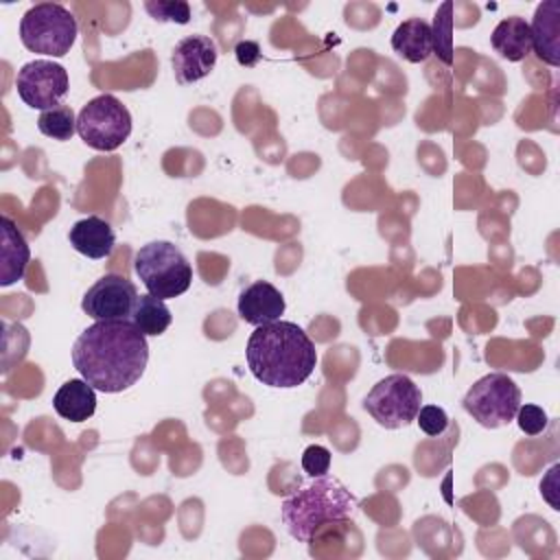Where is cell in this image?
Masks as SVG:
<instances>
[{
  "label": "cell",
  "instance_id": "16",
  "mask_svg": "<svg viewBox=\"0 0 560 560\" xmlns=\"http://www.w3.org/2000/svg\"><path fill=\"white\" fill-rule=\"evenodd\" d=\"M392 48L409 63H422L433 55L431 24L422 18L400 22L392 35Z\"/></svg>",
  "mask_w": 560,
  "mask_h": 560
},
{
  "label": "cell",
  "instance_id": "2",
  "mask_svg": "<svg viewBox=\"0 0 560 560\" xmlns=\"http://www.w3.org/2000/svg\"><path fill=\"white\" fill-rule=\"evenodd\" d=\"M252 376L267 385L291 389L302 385L317 365V350L311 337L293 322L278 319L258 326L245 346Z\"/></svg>",
  "mask_w": 560,
  "mask_h": 560
},
{
  "label": "cell",
  "instance_id": "19",
  "mask_svg": "<svg viewBox=\"0 0 560 560\" xmlns=\"http://www.w3.org/2000/svg\"><path fill=\"white\" fill-rule=\"evenodd\" d=\"M129 322L144 337H158L171 326L173 315H171V308L166 306L164 300H160L151 293H144V295H138V302L133 306V313H131Z\"/></svg>",
  "mask_w": 560,
  "mask_h": 560
},
{
  "label": "cell",
  "instance_id": "26",
  "mask_svg": "<svg viewBox=\"0 0 560 560\" xmlns=\"http://www.w3.org/2000/svg\"><path fill=\"white\" fill-rule=\"evenodd\" d=\"M234 52L241 66H254L260 59V48L256 42H238Z\"/></svg>",
  "mask_w": 560,
  "mask_h": 560
},
{
  "label": "cell",
  "instance_id": "15",
  "mask_svg": "<svg viewBox=\"0 0 560 560\" xmlns=\"http://www.w3.org/2000/svg\"><path fill=\"white\" fill-rule=\"evenodd\" d=\"M0 284L9 287L24 278L26 267L31 262V247L24 238V234L18 230V225L2 214L0 217Z\"/></svg>",
  "mask_w": 560,
  "mask_h": 560
},
{
  "label": "cell",
  "instance_id": "4",
  "mask_svg": "<svg viewBox=\"0 0 560 560\" xmlns=\"http://www.w3.org/2000/svg\"><path fill=\"white\" fill-rule=\"evenodd\" d=\"M133 269L147 293L168 300L186 293L192 282V265L171 241H151L136 252Z\"/></svg>",
  "mask_w": 560,
  "mask_h": 560
},
{
  "label": "cell",
  "instance_id": "22",
  "mask_svg": "<svg viewBox=\"0 0 560 560\" xmlns=\"http://www.w3.org/2000/svg\"><path fill=\"white\" fill-rule=\"evenodd\" d=\"M144 9L155 22H173V24L190 22V7L184 0H147Z\"/></svg>",
  "mask_w": 560,
  "mask_h": 560
},
{
  "label": "cell",
  "instance_id": "21",
  "mask_svg": "<svg viewBox=\"0 0 560 560\" xmlns=\"http://www.w3.org/2000/svg\"><path fill=\"white\" fill-rule=\"evenodd\" d=\"M453 2H444L438 11H435V20L431 26L433 33V52L440 55V59L444 63L453 61Z\"/></svg>",
  "mask_w": 560,
  "mask_h": 560
},
{
  "label": "cell",
  "instance_id": "1",
  "mask_svg": "<svg viewBox=\"0 0 560 560\" xmlns=\"http://www.w3.org/2000/svg\"><path fill=\"white\" fill-rule=\"evenodd\" d=\"M149 363L147 337L129 322H94L72 346V365L94 389L118 394L136 385Z\"/></svg>",
  "mask_w": 560,
  "mask_h": 560
},
{
  "label": "cell",
  "instance_id": "5",
  "mask_svg": "<svg viewBox=\"0 0 560 560\" xmlns=\"http://www.w3.org/2000/svg\"><path fill=\"white\" fill-rule=\"evenodd\" d=\"M77 35V18L57 2L33 4L20 20V39L26 50L37 55L63 57L74 46Z\"/></svg>",
  "mask_w": 560,
  "mask_h": 560
},
{
  "label": "cell",
  "instance_id": "25",
  "mask_svg": "<svg viewBox=\"0 0 560 560\" xmlns=\"http://www.w3.org/2000/svg\"><path fill=\"white\" fill-rule=\"evenodd\" d=\"M330 462H332V455L326 446L322 444H311L304 448L302 453V468L308 477H319V475H326L330 470Z\"/></svg>",
  "mask_w": 560,
  "mask_h": 560
},
{
  "label": "cell",
  "instance_id": "18",
  "mask_svg": "<svg viewBox=\"0 0 560 560\" xmlns=\"http://www.w3.org/2000/svg\"><path fill=\"white\" fill-rule=\"evenodd\" d=\"M490 44L494 52H499L503 59L523 61L532 52L529 22L518 15L501 20L490 35Z\"/></svg>",
  "mask_w": 560,
  "mask_h": 560
},
{
  "label": "cell",
  "instance_id": "3",
  "mask_svg": "<svg viewBox=\"0 0 560 560\" xmlns=\"http://www.w3.org/2000/svg\"><path fill=\"white\" fill-rule=\"evenodd\" d=\"M359 512V499L335 477L319 475L289 494L280 505V518L298 542H311L322 529L343 525Z\"/></svg>",
  "mask_w": 560,
  "mask_h": 560
},
{
  "label": "cell",
  "instance_id": "9",
  "mask_svg": "<svg viewBox=\"0 0 560 560\" xmlns=\"http://www.w3.org/2000/svg\"><path fill=\"white\" fill-rule=\"evenodd\" d=\"M18 96L33 109L59 107L68 94L70 79L61 63L50 59H33L18 70L15 77Z\"/></svg>",
  "mask_w": 560,
  "mask_h": 560
},
{
  "label": "cell",
  "instance_id": "23",
  "mask_svg": "<svg viewBox=\"0 0 560 560\" xmlns=\"http://www.w3.org/2000/svg\"><path fill=\"white\" fill-rule=\"evenodd\" d=\"M514 420H516L518 429L525 435H540L547 429V424H549L547 411L542 407H538V405H532V402H525V405L521 402Z\"/></svg>",
  "mask_w": 560,
  "mask_h": 560
},
{
  "label": "cell",
  "instance_id": "7",
  "mask_svg": "<svg viewBox=\"0 0 560 560\" xmlns=\"http://www.w3.org/2000/svg\"><path fill=\"white\" fill-rule=\"evenodd\" d=\"M77 133L96 151H116L131 133V114L114 94H98L81 107Z\"/></svg>",
  "mask_w": 560,
  "mask_h": 560
},
{
  "label": "cell",
  "instance_id": "8",
  "mask_svg": "<svg viewBox=\"0 0 560 560\" xmlns=\"http://www.w3.org/2000/svg\"><path fill=\"white\" fill-rule=\"evenodd\" d=\"M422 407V392L407 374L381 378L363 398V409L383 429H400L416 420Z\"/></svg>",
  "mask_w": 560,
  "mask_h": 560
},
{
  "label": "cell",
  "instance_id": "11",
  "mask_svg": "<svg viewBox=\"0 0 560 560\" xmlns=\"http://www.w3.org/2000/svg\"><path fill=\"white\" fill-rule=\"evenodd\" d=\"M217 44L208 35H188L179 39L173 48L171 63L175 72V81L179 85H188L208 77L217 63Z\"/></svg>",
  "mask_w": 560,
  "mask_h": 560
},
{
  "label": "cell",
  "instance_id": "10",
  "mask_svg": "<svg viewBox=\"0 0 560 560\" xmlns=\"http://www.w3.org/2000/svg\"><path fill=\"white\" fill-rule=\"evenodd\" d=\"M136 302L138 289L129 278L105 273L85 291L81 308L94 322H120L131 319Z\"/></svg>",
  "mask_w": 560,
  "mask_h": 560
},
{
  "label": "cell",
  "instance_id": "17",
  "mask_svg": "<svg viewBox=\"0 0 560 560\" xmlns=\"http://www.w3.org/2000/svg\"><path fill=\"white\" fill-rule=\"evenodd\" d=\"M52 409L63 420L83 422L96 411V389L85 378H70L55 392Z\"/></svg>",
  "mask_w": 560,
  "mask_h": 560
},
{
  "label": "cell",
  "instance_id": "6",
  "mask_svg": "<svg viewBox=\"0 0 560 560\" xmlns=\"http://www.w3.org/2000/svg\"><path fill=\"white\" fill-rule=\"evenodd\" d=\"M462 407L477 424L499 429L514 420L521 407V389L508 374L490 372L468 387Z\"/></svg>",
  "mask_w": 560,
  "mask_h": 560
},
{
  "label": "cell",
  "instance_id": "12",
  "mask_svg": "<svg viewBox=\"0 0 560 560\" xmlns=\"http://www.w3.org/2000/svg\"><path fill=\"white\" fill-rule=\"evenodd\" d=\"M284 298L280 289H276L267 280H256L247 284L238 295V315L245 324L267 326L278 322L284 315Z\"/></svg>",
  "mask_w": 560,
  "mask_h": 560
},
{
  "label": "cell",
  "instance_id": "13",
  "mask_svg": "<svg viewBox=\"0 0 560 560\" xmlns=\"http://www.w3.org/2000/svg\"><path fill=\"white\" fill-rule=\"evenodd\" d=\"M532 50L536 57L553 68L560 66V2L545 0L536 7L529 24Z\"/></svg>",
  "mask_w": 560,
  "mask_h": 560
},
{
  "label": "cell",
  "instance_id": "24",
  "mask_svg": "<svg viewBox=\"0 0 560 560\" xmlns=\"http://www.w3.org/2000/svg\"><path fill=\"white\" fill-rule=\"evenodd\" d=\"M416 422H418L422 433H427L429 438H438V435H442L446 431L448 416L438 405H422L418 416H416Z\"/></svg>",
  "mask_w": 560,
  "mask_h": 560
},
{
  "label": "cell",
  "instance_id": "20",
  "mask_svg": "<svg viewBox=\"0 0 560 560\" xmlns=\"http://www.w3.org/2000/svg\"><path fill=\"white\" fill-rule=\"evenodd\" d=\"M37 129L52 140L66 142L77 133V116L70 105H59L52 109H46L37 118Z\"/></svg>",
  "mask_w": 560,
  "mask_h": 560
},
{
  "label": "cell",
  "instance_id": "14",
  "mask_svg": "<svg viewBox=\"0 0 560 560\" xmlns=\"http://www.w3.org/2000/svg\"><path fill=\"white\" fill-rule=\"evenodd\" d=\"M68 241L79 254H83L92 260H101L114 252L116 232L105 219L92 214V217H85V219H79L72 223L70 232H68Z\"/></svg>",
  "mask_w": 560,
  "mask_h": 560
}]
</instances>
